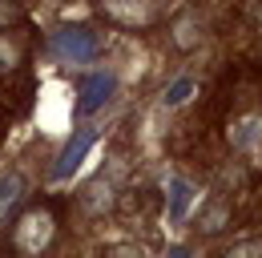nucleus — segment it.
I'll return each instance as SVG.
<instances>
[{
  "instance_id": "nucleus-10",
  "label": "nucleus",
  "mask_w": 262,
  "mask_h": 258,
  "mask_svg": "<svg viewBox=\"0 0 262 258\" xmlns=\"http://www.w3.org/2000/svg\"><path fill=\"white\" fill-rule=\"evenodd\" d=\"M194 186L186 182V178H173L169 182V210H165V218L169 222H186V214H190V206H194Z\"/></svg>"
},
{
  "instance_id": "nucleus-7",
  "label": "nucleus",
  "mask_w": 262,
  "mask_h": 258,
  "mask_svg": "<svg viewBox=\"0 0 262 258\" xmlns=\"http://www.w3.org/2000/svg\"><path fill=\"white\" fill-rule=\"evenodd\" d=\"M81 206H85L93 218H105V214L117 210V193H113V186H109L105 178H93V182L81 190Z\"/></svg>"
},
{
  "instance_id": "nucleus-11",
  "label": "nucleus",
  "mask_w": 262,
  "mask_h": 258,
  "mask_svg": "<svg viewBox=\"0 0 262 258\" xmlns=\"http://www.w3.org/2000/svg\"><path fill=\"white\" fill-rule=\"evenodd\" d=\"M20 193H25V178H20V174H12V169H8V174H0V218L16 206V198H20Z\"/></svg>"
},
{
  "instance_id": "nucleus-3",
  "label": "nucleus",
  "mask_w": 262,
  "mask_h": 258,
  "mask_svg": "<svg viewBox=\"0 0 262 258\" xmlns=\"http://www.w3.org/2000/svg\"><path fill=\"white\" fill-rule=\"evenodd\" d=\"M53 49L69 57V61H89L97 53V32L85 29V25H69V29H57L53 32Z\"/></svg>"
},
{
  "instance_id": "nucleus-9",
  "label": "nucleus",
  "mask_w": 262,
  "mask_h": 258,
  "mask_svg": "<svg viewBox=\"0 0 262 258\" xmlns=\"http://www.w3.org/2000/svg\"><path fill=\"white\" fill-rule=\"evenodd\" d=\"M198 230L202 234H218V230H226L230 226V202L226 198H210L206 206H202V214H198Z\"/></svg>"
},
{
  "instance_id": "nucleus-12",
  "label": "nucleus",
  "mask_w": 262,
  "mask_h": 258,
  "mask_svg": "<svg viewBox=\"0 0 262 258\" xmlns=\"http://www.w3.org/2000/svg\"><path fill=\"white\" fill-rule=\"evenodd\" d=\"M194 77H178V81H173V85H169V89H165V105H169V109H178V105H186V101H190V97H194Z\"/></svg>"
},
{
  "instance_id": "nucleus-5",
  "label": "nucleus",
  "mask_w": 262,
  "mask_h": 258,
  "mask_svg": "<svg viewBox=\"0 0 262 258\" xmlns=\"http://www.w3.org/2000/svg\"><path fill=\"white\" fill-rule=\"evenodd\" d=\"M113 89H117L113 73H89L85 85H81V113H97L101 105L113 97Z\"/></svg>"
},
{
  "instance_id": "nucleus-8",
  "label": "nucleus",
  "mask_w": 262,
  "mask_h": 258,
  "mask_svg": "<svg viewBox=\"0 0 262 258\" xmlns=\"http://www.w3.org/2000/svg\"><path fill=\"white\" fill-rule=\"evenodd\" d=\"M262 141V117H238L234 125H230V145L238 149V154H246V149H254Z\"/></svg>"
},
{
  "instance_id": "nucleus-2",
  "label": "nucleus",
  "mask_w": 262,
  "mask_h": 258,
  "mask_svg": "<svg viewBox=\"0 0 262 258\" xmlns=\"http://www.w3.org/2000/svg\"><path fill=\"white\" fill-rule=\"evenodd\" d=\"M97 4L121 29H149L158 20V0H97Z\"/></svg>"
},
{
  "instance_id": "nucleus-15",
  "label": "nucleus",
  "mask_w": 262,
  "mask_h": 258,
  "mask_svg": "<svg viewBox=\"0 0 262 258\" xmlns=\"http://www.w3.org/2000/svg\"><path fill=\"white\" fill-rule=\"evenodd\" d=\"M230 254H262V242H242V246H234Z\"/></svg>"
},
{
  "instance_id": "nucleus-6",
  "label": "nucleus",
  "mask_w": 262,
  "mask_h": 258,
  "mask_svg": "<svg viewBox=\"0 0 262 258\" xmlns=\"http://www.w3.org/2000/svg\"><path fill=\"white\" fill-rule=\"evenodd\" d=\"M169 32H173V45H178V49H186V53H194L198 45L206 40V29H202V16H198L194 8L178 12V16H173V25H169Z\"/></svg>"
},
{
  "instance_id": "nucleus-1",
  "label": "nucleus",
  "mask_w": 262,
  "mask_h": 258,
  "mask_svg": "<svg viewBox=\"0 0 262 258\" xmlns=\"http://www.w3.org/2000/svg\"><path fill=\"white\" fill-rule=\"evenodd\" d=\"M53 234H57V218H53V210L36 206V210H29V214L20 218V226H16V250H25V254H40V250H49Z\"/></svg>"
},
{
  "instance_id": "nucleus-4",
  "label": "nucleus",
  "mask_w": 262,
  "mask_h": 258,
  "mask_svg": "<svg viewBox=\"0 0 262 258\" xmlns=\"http://www.w3.org/2000/svg\"><path fill=\"white\" fill-rule=\"evenodd\" d=\"M93 141H97V133H93V129H81V133H77V137H73V141L65 145V154L57 158V165H53V178H57V182L73 178V174H77V165H81V161L89 158Z\"/></svg>"
},
{
  "instance_id": "nucleus-14",
  "label": "nucleus",
  "mask_w": 262,
  "mask_h": 258,
  "mask_svg": "<svg viewBox=\"0 0 262 258\" xmlns=\"http://www.w3.org/2000/svg\"><path fill=\"white\" fill-rule=\"evenodd\" d=\"M16 20H20V8H12L8 0H0V32H8Z\"/></svg>"
},
{
  "instance_id": "nucleus-13",
  "label": "nucleus",
  "mask_w": 262,
  "mask_h": 258,
  "mask_svg": "<svg viewBox=\"0 0 262 258\" xmlns=\"http://www.w3.org/2000/svg\"><path fill=\"white\" fill-rule=\"evenodd\" d=\"M20 64V53H16V45L8 40V36H0V73H12Z\"/></svg>"
}]
</instances>
